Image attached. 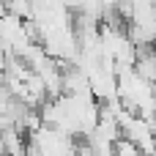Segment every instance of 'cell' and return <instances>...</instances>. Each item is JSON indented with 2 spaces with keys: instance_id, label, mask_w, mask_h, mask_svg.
Instances as JSON below:
<instances>
[]
</instances>
